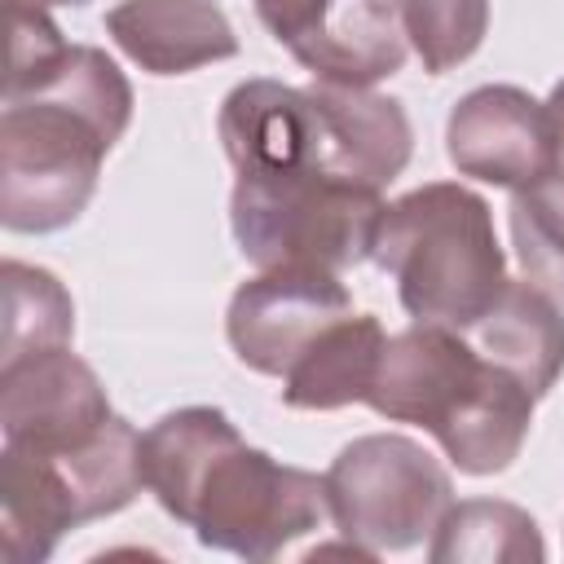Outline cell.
<instances>
[{
	"instance_id": "cell-1",
	"label": "cell",
	"mask_w": 564,
	"mask_h": 564,
	"mask_svg": "<svg viewBox=\"0 0 564 564\" xmlns=\"http://www.w3.org/2000/svg\"><path fill=\"white\" fill-rule=\"evenodd\" d=\"M141 471L172 520L238 560H273L330 516L322 476L247 445L216 405L163 414L141 436Z\"/></svg>"
},
{
	"instance_id": "cell-2",
	"label": "cell",
	"mask_w": 564,
	"mask_h": 564,
	"mask_svg": "<svg viewBox=\"0 0 564 564\" xmlns=\"http://www.w3.org/2000/svg\"><path fill=\"white\" fill-rule=\"evenodd\" d=\"M128 119V75L101 48L70 44L35 88L4 101L0 225L9 234H57L75 225Z\"/></svg>"
},
{
	"instance_id": "cell-3",
	"label": "cell",
	"mask_w": 564,
	"mask_h": 564,
	"mask_svg": "<svg viewBox=\"0 0 564 564\" xmlns=\"http://www.w3.org/2000/svg\"><path fill=\"white\" fill-rule=\"evenodd\" d=\"M533 392L476 352L463 330L414 322L388 335L366 405L388 423H414L436 436L463 476L507 471L533 423Z\"/></svg>"
},
{
	"instance_id": "cell-4",
	"label": "cell",
	"mask_w": 564,
	"mask_h": 564,
	"mask_svg": "<svg viewBox=\"0 0 564 564\" xmlns=\"http://www.w3.org/2000/svg\"><path fill=\"white\" fill-rule=\"evenodd\" d=\"M370 260L414 322L449 330H471L511 282L489 203L458 181H427L388 203Z\"/></svg>"
},
{
	"instance_id": "cell-5",
	"label": "cell",
	"mask_w": 564,
	"mask_h": 564,
	"mask_svg": "<svg viewBox=\"0 0 564 564\" xmlns=\"http://www.w3.org/2000/svg\"><path fill=\"white\" fill-rule=\"evenodd\" d=\"M383 194L326 172L238 176L229 225L238 251L256 269H326L344 273L370 260Z\"/></svg>"
},
{
	"instance_id": "cell-6",
	"label": "cell",
	"mask_w": 564,
	"mask_h": 564,
	"mask_svg": "<svg viewBox=\"0 0 564 564\" xmlns=\"http://www.w3.org/2000/svg\"><path fill=\"white\" fill-rule=\"evenodd\" d=\"M322 480L335 529L375 555L419 546L454 507V480L441 458L401 432L348 441Z\"/></svg>"
},
{
	"instance_id": "cell-7",
	"label": "cell",
	"mask_w": 564,
	"mask_h": 564,
	"mask_svg": "<svg viewBox=\"0 0 564 564\" xmlns=\"http://www.w3.org/2000/svg\"><path fill=\"white\" fill-rule=\"evenodd\" d=\"M352 313L348 286L326 269H260L242 282L225 313V335L234 357L282 379L339 317Z\"/></svg>"
},
{
	"instance_id": "cell-8",
	"label": "cell",
	"mask_w": 564,
	"mask_h": 564,
	"mask_svg": "<svg viewBox=\"0 0 564 564\" xmlns=\"http://www.w3.org/2000/svg\"><path fill=\"white\" fill-rule=\"evenodd\" d=\"M115 419L97 370L66 348L26 352L0 366L4 445L31 454H70Z\"/></svg>"
},
{
	"instance_id": "cell-9",
	"label": "cell",
	"mask_w": 564,
	"mask_h": 564,
	"mask_svg": "<svg viewBox=\"0 0 564 564\" xmlns=\"http://www.w3.org/2000/svg\"><path fill=\"white\" fill-rule=\"evenodd\" d=\"M445 154L458 167V176H471L511 194L529 189L555 172L546 106L516 84L471 88L449 110Z\"/></svg>"
},
{
	"instance_id": "cell-10",
	"label": "cell",
	"mask_w": 564,
	"mask_h": 564,
	"mask_svg": "<svg viewBox=\"0 0 564 564\" xmlns=\"http://www.w3.org/2000/svg\"><path fill=\"white\" fill-rule=\"evenodd\" d=\"M216 132L238 176L300 172V167L326 172L322 167V106H317L313 84L295 88L282 79H242L220 101Z\"/></svg>"
},
{
	"instance_id": "cell-11",
	"label": "cell",
	"mask_w": 564,
	"mask_h": 564,
	"mask_svg": "<svg viewBox=\"0 0 564 564\" xmlns=\"http://www.w3.org/2000/svg\"><path fill=\"white\" fill-rule=\"evenodd\" d=\"M322 101V163L330 176L383 189L414 154V128L397 97L344 84H313Z\"/></svg>"
},
{
	"instance_id": "cell-12",
	"label": "cell",
	"mask_w": 564,
	"mask_h": 564,
	"mask_svg": "<svg viewBox=\"0 0 564 564\" xmlns=\"http://www.w3.org/2000/svg\"><path fill=\"white\" fill-rule=\"evenodd\" d=\"M106 35L150 75H189L238 53L234 22L216 0H119Z\"/></svg>"
},
{
	"instance_id": "cell-13",
	"label": "cell",
	"mask_w": 564,
	"mask_h": 564,
	"mask_svg": "<svg viewBox=\"0 0 564 564\" xmlns=\"http://www.w3.org/2000/svg\"><path fill=\"white\" fill-rule=\"evenodd\" d=\"M476 352L516 375L533 397H546L564 375V313L551 291L524 282H507L494 308L463 330Z\"/></svg>"
},
{
	"instance_id": "cell-14",
	"label": "cell",
	"mask_w": 564,
	"mask_h": 564,
	"mask_svg": "<svg viewBox=\"0 0 564 564\" xmlns=\"http://www.w3.org/2000/svg\"><path fill=\"white\" fill-rule=\"evenodd\" d=\"M79 502L66 476L31 449L0 454V555L9 564H44L57 542L79 529Z\"/></svg>"
},
{
	"instance_id": "cell-15",
	"label": "cell",
	"mask_w": 564,
	"mask_h": 564,
	"mask_svg": "<svg viewBox=\"0 0 564 564\" xmlns=\"http://www.w3.org/2000/svg\"><path fill=\"white\" fill-rule=\"evenodd\" d=\"M383 326L375 313L339 317L286 375H282V405L291 410H344L366 401L379 357H383Z\"/></svg>"
},
{
	"instance_id": "cell-16",
	"label": "cell",
	"mask_w": 564,
	"mask_h": 564,
	"mask_svg": "<svg viewBox=\"0 0 564 564\" xmlns=\"http://www.w3.org/2000/svg\"><path fill=\"white\" fill-rule=\"evenodd\" d=\"M432 564H538L546 560V542L538 520L498 498H467L445 511L427 542Z\"/></svg>"
},
{
	"instance_id": "cell-17",
	"label": "cell",
	"mask_w": 564,
	"mask_h": 564,
	"mask_svg": "<svg viewBox=\"0 0 564 564\" xmlns=\"http://www.w3.org/2000/svg\"><path fill=\"white\" fill-rule=\"evenodd\" d=\"M0 366L26 352L66 348L75 335V304L70 291L40 264L4 260L0 264Z\"/></svg>"
},
{
	"instance_id": "cell-18",
	"label": "cell",
	"mask_w": 564,
	"mask_h": 564,
	"mask_svg": "<svg viewBox=\"0 0 564 564\" xmlns=\"http://www.w3.org/2000/svg\"><path fill=\"white\" fill-rule=\"evenodd\" d=\"M511 247L524 278L564 300V176L551 172L511 198Z\"/></svg>"
},
{
	"instance_id": "cell-19",
	"label": "cell",
	"mask_w": 564,
	"mask_h": 564,
	"mask_svg": "<svg viewBox=\"0 0 564 564\" xmlns=\"http://www.w3.org/2000/svg\"><path fill=\"white\" fill-rule=\"evenodd\" d=\"M401 26L427 75L463 66L489 31V0H401Z\"/></svg>"
},
{
	"instance_id": "cell-20",
	"label": "cell",
	"mask_w": 564,
	"mask_h": 564,
	"mask_svg": "<svg viewBox=\"0 0 564 564\" xmlns=\"http://www.w3.org/2000/svg\"><path fill=\"white\" fill-rule=\"evenodd\" d=\"M9 75H4V101L22 97L26 88H35L57 57L70 48L57 31V22L44 13V4L31 0H9Z\"/></svg>"
},
{
	"instance_id": "cell-21",
	"label": "cell",
	"mask_w": 564,
	"mask_h": 564,
	"mask_svg": "<svg viewBox=\"0 0 564 564\" xmlns=\"http://www.w3.org/2000/svg\"><path fill=\"white\" fill-rule=\"evenodd\" d=\"M330 9H335V0H256V18L291 57L313 44V35L326 26Z\"/></svg>"
},
{
	"instance_id": "cell-22",
	"label": "cell",
	"mask_w": 564,
	"mask_h": 564,
	"mask_svg": "<svg viewBox=\"0 0 564 564\" xmlns=\"http://www.w3.org/2000/svg\"><path fill=\"white\" fill-rule=\"evenodd\" d=\"M542 106H546V128H551V163L564 176V79L551 88V97Z\"/></svg>"
},
{
	"instance_id": "cell-23",
	"label": "cell",
	"mask_w": 564,
	"mask_h": 564,
	"mask_svg": "<svg viewBox=\"0 0 564 564\" xmlns=\"http://www.w3.org/2000/svg\"><path fill=\"white\" fill-rule=\"evenodd\" d=\"M31 4H44V9H48V4H66V9H84V4H93V0H31Z\"/></svg>"
}]
</instances>
